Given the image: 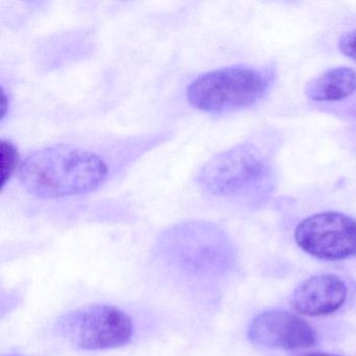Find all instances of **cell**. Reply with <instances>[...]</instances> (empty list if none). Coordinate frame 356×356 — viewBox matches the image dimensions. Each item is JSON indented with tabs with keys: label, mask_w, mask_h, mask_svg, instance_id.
Returning a JSON list of instances; mask_svg holds the SVG:
<instances>
[{
	"label": "cell",
	"mask_w": 356,
	"mask_h": 356,
	"mask_svg": "<svg viewBox=\"0 0 356 356\" xmlns=\"http://www.w3.org/2000/svg\"><path fill=\"white\" fill-rule=\"evenodd\" d=\"M107 177V163L99 156L70 145L39 149L19 168L24 191L40 199L85 195L99 188Z\"/></svg>",
	"instance_id": "6da1fadb"
},
{
	"label": "cell",
	"mask_w": 356,
	"mask_h": 356,
	"mask_svg": "<svg viewBox=\"0 0 356 356\" xmlns=\"http://www.w3.org/2000/svg\"><path fill=\"white\" fill-rule=\"evenodd\" d=\"M272 74L247 66H231L206 72L191 83L187 99L206 113H222L257 103L268 92Z\"/></svg>",
	"instance_id": "7a4b0ae2"
},
{
	"label": "cell",
	"mask_w": 356,
	"mask_h": 356,
	"mask_svg": "<svg viewBox=\"0 0 356 356\" xmlns=\"http://www.w3.org/2000/svg\"><path fill=\"white\" fill-rule=\"evenodd\" d=\"M268 160L253 143H245L222 152L197 172V185L216 197L254 193L270 176Z\"/></svg>",
	"instance_id": "3957f363"
},
{
	"label": "cell",
	"mask_w": 356,
	"mask_h": 356,
	"mask_svg": "<svg viewBox=\"0 0 356 356\" xmlns=\"http://www.w3.org/2000/svg\"><path fill=\"white\" fill-rule=\"evenodd\" d=\"M57 329L68 343L89 351L122 347L134 334L130 316L109 304H92L72 310L59 318Z\"/></svg>",
	"instance_id": "277c9868"
},
{
	"label": "cell",
	"mask_w": 356,
	"mask_h": 356,
	"mask_svg": "<svg viewBox=\"0 0 356 356\" xmlns=\"http://www.w3.org/2000/svg\"><path fill=\"white\" fill-rule=\"evenodd\" d=\"M222 236L206 222L177 225L158 239L159 257L170 268L191 279L209 275Z\"/></svg>",
	"instance_id": "5b68a950"
},
{
	"label": "cell",
	"mask_w": 356,
	"mask_h": 356,
	"mask_svg": "<svg viewBox=\"0 0 356 356\" xmlns=\"http://www.w3.org/2000/svg\"><path fill=\"white\" fill-rule=\"evenodd\" d=\"M295 241L300 249L318 259L356 257V220L337 211L314 214L299 222Z\"/></svg>",
	"instance_id": "8992f818"
},
{
	"label": "cell",
	"mask_w": 356,
	"mask_h": 356,
	"mask_svg": "<svg viewBox=\"0 0 356 356\" xmlns=\"http://www.w3.org/2000/svg\"><path fill=\"white\" fill-rule=\"evenodd\" d=\"M254 346L270 349L302 350L318 343L314 329L303 318L286 310H266L257 314L248 328Z\"/></svg>",
	"instance_id": "52a82bcc"
},
{
	"label": "cell",
	"mask_w": 356,
	"mask_h": 356,
	"mask_svg": "<svg viewBox=\"0 0 356 356\" xmlns=\"http://www.w3.org/2000/svg\"><path fill=\"white\" fill-rule=\"evenodd\" d=\"M347 296V285L341 277L318 274L303 281L293 291L289 303L304 316H329L341 309Z\"/></svg>",
	"instance_id": "ba28073f"
},
{
	"label": "cell",
	"mask_w": 356,
	"mask_h": 356,
	"mask_svg": "<svg viewBox=\"0 0 356 356\" xmlns=\"http://www.w3.org/2000/svg\"><path fill=\"white\" fill-rule=\"evenodd\" d=\"M356 92V72L349 67L331 68L312 79L305 95L314 102H337Z\"/></svg>",
	"instance_id": "9c48e42d"
},
{
	"label": "cell",
	"mask_w": 356,
	"mask_h": 356,
	"mask_svg": "<svg viewBox=\"0 0 356 356\" xmlns=\"http://www.w3.org/2000/svg\"><path fill=\"white\" fill-rule=\"evenodd\" d=\"M19 152L9 139H1L0 143V164H1V191L15 174L19 164Z\"/></svg>",
	"instance_id": "30bf717a"
},
{
	"label": "cell",
	"mask_w": 356,
	"mask_h": 356,
	"mask_svg": "<svg viewBox=\"0 0 356 356\" xmlns=\"http://www.w3.org/2000/svg\"><path fill=\"white\" fill-rule=\"evenodd\" d=\"M339 49L346 57L356 63V29L341 35L339 40Z\"/></svg>",
	"instance_id": "8fae6325"
},
{
	"label": "cell",
	"mask_w": 356,
	"mask_h": 356,
	"mask_svg": "<svg viewBox=\"0 0 356 356\" xmlns=\"http://www.w3.org/2000/svg\"><path fill=\"white\" fill-rule=\"evenodd\" d=\"M10 108V99L9 95H7V91L5 90L3 87H1V115H0V120L1 122L7 118L8 112Z\"/></svg>",
	"instance_id": "7c38bea8"
},
{
	"label": "cell",
	"mask_w": 356,
	"mask_h": 356,
	"mask_svg": "<svg viewBox=\"0 0 356 356\" xmlns=\"http://www.w3.org/2000/svg\"><path fill=\"white\" fill-rule=\"evenodd\" d=\"M304 356H339L335 354L324 353V352H314V353L305 354Z\"/></svg>",
	"instance_id": "4fadbf2b"
},
{
	"label": "cell",
	"mask_w": 356,
	"mask_h": 356,
	"mask_svg": "<svg viewBox=\"0 0 356 356\" xmlns=\"http://www.w3.org/2000/svg\"><path fill=\"white\" fill-rule=\"evenodd\" d=\"M6 356H22V355H6Z\"/></svg>",
	"instance_id": "5bb4252c"
}]
</instances>
